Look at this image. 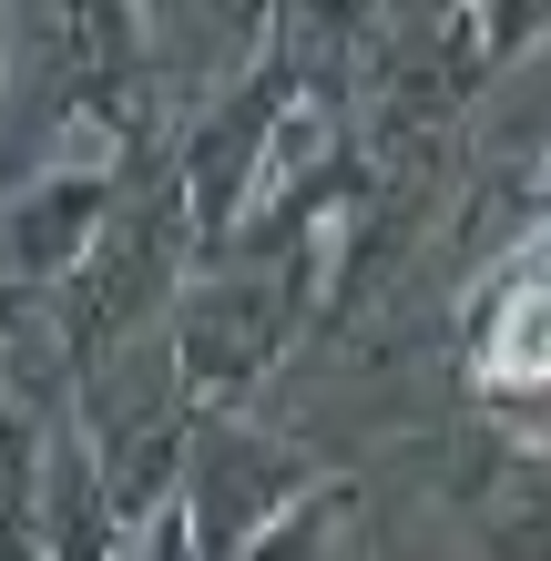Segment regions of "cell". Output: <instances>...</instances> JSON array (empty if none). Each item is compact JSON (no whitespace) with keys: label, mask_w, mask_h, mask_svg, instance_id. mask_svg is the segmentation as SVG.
Here are the masks:
<instances>
[{"label":"cell","mask_w":551,"mask_h":561,"mask_svg":"<svg viewBox=\"0 0 551 561\" xmlns=\"http://www.w3.org/2000/svg\"><path fill=\"white\" fill-rule=\"evenodd\" d=\"M113 561H194V541H184V511H174V490L153 501L144 520H134V541H123Z\"/></svg>","instance_id":"11"},{"label":"cell","mask_w":551,"mask_h":561,"mask_svg":"<svg viewBox=\"0 0 551 561\" xmlns=\"http://www.w3.org/2000/svg\"><path fill=\"white\" fill-rule=\"evenodd\" d=\"M297 103H307V51H297V31H286V21H266V31H255V72L174 144V184H184V215H194V255H215L245 225V205H255V184H266L276 134H286V113H297Z\"/></svg>","instance_id":"4"},{"label":"cell","mask_w":551,"mask_h":561,"mask_svg":"<svg viewBox=\"0 0 551 561\" xmlns=\"http://www.w3.org/2000/svg\"><path fill=\"white\" fill-rule=\"evenodd\" d=\"M31 317H42V296H31V286H11V276H0V368H11V347L31 337Z\"/></svg>","instance_id":"12"},{"label":"cell","mask_w":551,"mask_h":561,"mask_svg":"<svg viewBox=\"0 0 551 561\" xmlns=\"http://www.w3.org/2000/svg\"><path fill=\"white\" fill-rule=\"evenodd\" d=\"M439 501L470 520L480 561H551V449L501 419H470L429 449Z\"/></svg>","instance_id":"7"},{"label":"cell","mask_w":551,"mask_h":561,"mask_svg":"<svg viewBox=\"0 0 551 561\" xmlns=\"http://www.w3.org/2000/svg\"><path fill=\"white\" fill-rule=\"evenodd\" d=\"M113 194H123V153H61V163L11 174V194H0V276L51 296L82 266V245L103 236Z\"/></svg>","instance_id":"8"},{"label":"cell","mask_w":551,"mask_h":561,"mask_svg":"<svg viewBox=\"0 0 551 561\" xmlns=\"http://www.w3.org/2000/svg\"><path fill=\"white\" fill-rule=\"evenodd\" d=\"M531 215L551 225V153H541V184H531Z\"/></svg>","instance_id":"14"},{"label":"cell","mask_w":551,"mask_h":561,"mask_svg":"<svg viewBox=\"0 0 551 561\" xmlns=\"http://www.w3.org/2000/svg\"><path fill=\"white\" fill-rule=\"evenodd\" d=\"M358 511V480H337V470H317L286 511H266L245 531V551L236 561H328V541H337V520Z\"/></svg>","instance_id":"10"},{"label":"cell","mask_w":551,"mask_h":561,"mask_svg":"<svg viewBox=\"0 0 551 561\" xmlns=\"http://www.w3.org/2000/svg\"><path fill=\"white\" fill-rule=\"evenodd\" d=\"M276 21V0H236V31H266Z\"/></svg>","instance_id":"13"},{"label":"cell","mask_w":551,"mask_h":561,"mask_svg":"<svg viewBox=\"0 0 551 561\" xmlns=\"http://www.w3.org/2000/svg\"><path fill=\"white\" fill-rule=\"evenodd\" d=\"M164 144V72H153L144 0H31L0 61V184L61 153Z\"/></svg>","instance_id":"1"},{"label":"cell","mask_w":551,"mask_h":561,"mask_svg":"<svg viewBox=\"0 0 551 561\" xmlns=\"http://www.w3.org/2000/svg\"><path fill=\"white\" fill-rule=\"evenodd\" d=\"M328 266H337V225H297V236H266V245L194 255L174 307H164L174 388L194 409H245L328 327Z\"/></svg>","instance_id":"2"},{"label":"cell","mask_w":551,"mask_h":561,"mask_svg":"<svg viewBox=\"0 0 551 561\" xmlns=\"http://www.w3.org/2000/svg\"><path fill=\"white\" fill-rule=\"evenodd\" d=\"M541 42H551V0H449V61H460L470 103L510 61H531Z\"/></svg>","instance_id":"9"},{"label":"cell","mask_w":551,"mask_h":561,"mask_svg":"<svg viewBox=\"0 0 551 561\" xmlns=\"http://www.w3.org/2000/svg\"><path fill=\"white\" fill-rule=\"evenodd\" d=\"M307 480H317V459L297 439L245 428V409H194V439H184V470H174V511H184L194 561H236L245 531L266 511H286Z\"/></svg>","instance_id":"5"},{"label":"cell","mask_w":551,"mask_h":561,"mask_svg":"<svg viewBox=\"0 0 551 561\" xmlns=\"http://www.w3.org/2000/svg\"><path fill=\"white\" fill-rule=\"evenodd\" d=\"M194 266V215H184V184H174V144H134L123 153V194L103 215V236L82 245V266L42 296V357L51 378L72 388L82 368H103L113 347H134L164 327L174 286Z\"/></svg>","instance_id":"3"},{"label":"cell","mask_w":551,"mask_h":561,"mask_svg":"<svg viewBox=\"0 0 551 561\" xmlns=\"http://www.w3.org/2000/svg\"><path fill=\"white\" fill-rule=\"evenodd\" d=\"M460 378L491 409L551 399V225L541 236H510L470 276V296H460Z\"/></svg>","instance_id":"6"}]
</instances>
